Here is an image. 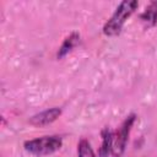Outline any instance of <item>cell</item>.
Instances as JSON below:
<instances>
[{
  "label": "cell",
  "mask_w": 157,
  "mask_h": 157,
  "mask_svg": "<svg viewBox=\"0 0 157 157\" xmlns=\"http://www.w3.org/2000/svg\"><path fill=\"white\" fill-rule=\"evenodd\" d=\"M139 7V2L136 0H123L104 23L102 32L107 37H117L120 34L124 25L131 17V15Z\"/></svg>",
  "instance_id": "6da1fadb"
},
{
  "label": "cell",
  "mask_w": 157,
  "mask_h": 157,
  "mask_svg": "<svg viewBox=\"0 0 157 157\" xmlns=\"http://www.w3.org/2000/svg\"><path fill=\"white\" fill-rule=\"evenodd\" d=\"M25 151L36 157H44L55 153L63 147V137L59 135H45L25 141Z\"/></svg>",
  "instance_id": "7a4b0ae2"
},
{
  "label": "cell",
  "mask_w": 157,
  "mask_h": 157,
  "mask_svg": "<svg viewBox=\"0 0 157 157\" xmlns=\"http://www.w3.org/2000/svg\"><path fill=\"white\" fill-rule=\"evenodd\" d=\"M136 120L135 114H130L125 118V120L121 123V125L118 128L117 131L113 134V147H112V156L113 157H121L128 144L130 130Z\"/></svg>",
  "instance_id": "3957f363"
},
{
  "label": "cell",
  "mask_w": 157,
  "mask_h": 157,
  "mask_svg": "<svg viewBox=\"0 0 157 157\" xmlns=\"http://www.w3.org/2000/svg\"><path fill=\"white\" fill-rule=\"evenodd\" d=\"M63 110L60 107H52L49 109L42 110L29 118V124L33 126H47L54 123L60 115Z\"/></svg>",
  "instance_id": "277c9868"
},
{
  "label": "cell",
  "mask_w": 157,
  "mask_h": 157,
  "mask_svg": "<svg viewBox=\"0 0 157 157\" xmlns=\"http://www.w3.org/2000/svg\"><path fill=\"white\" fill-rule=\"evenodd\" d=\"M80 43V34L77 32H71L61 43V45L58 49L56 53V58L58 59H63L65 58L69 53H71Z\"/></svg>",
  "instance_id": "5b68a950"
},
{
  "label": "cell",
  "mask_w": 157,
  "mask_h": 157,
  "mask_svg": "<svg viewBox=\"0 0 157 157\" xmlns=\"http://www.w3.org/2000/svg\"><path fill=\"white\" fill-rule=\"evenodd\" d=\"M140 20L147 28L155 27L157 25V0H152L148 2V5L140 15Z\"/></svg>",
  "instance_id": "8992f818"
},
{
  "label": "cell",
  "mask_w": 157,
  "mask_h": 157,
  "mask_svg": "<svg viewBox=\"0 0 157 157\" xmlns=\"http://www.w3.org/2000/svg\"><path fill=\"white\" fill-rule=\"evenodd\" d=\"M113 134L112 129L109 126H104L101 135H102V144L99 148V157H109L112 155V147H113Z\"/></svg>",
  "instance_id": "52a82bcc"
},
{
  "label": "cell",
  "mask_w": 157,
  "mask_h": 157,
  "mask_svg": "<svg viewBox=\"0 0 157 157\" xmlns=\"http://www.w3.org/2000/svg\"><path fill=\"white\" fill-rule=\"evenodd\" d=\"M77 157H97L87 139H81L77 144Z\"/></svg>",
  "instance_id": "ba28073f"
}]
</instances>
